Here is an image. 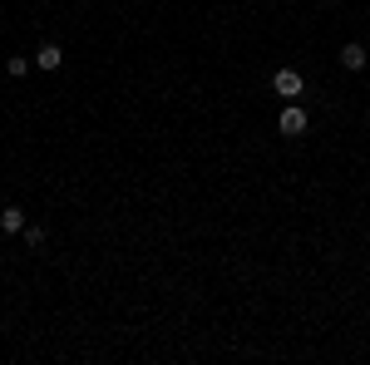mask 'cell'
Segmentation results:
<instances>
[{
    "mask_svg": "<svg viewBox=\"0 0 370 365\" xmlns=\"http://www.w3.org/2000/svg\"><path fill=\"white\" fill-rule=\"evenodd\" d=\"M5 75H10V80H25V75H30V60H25V55H10V60H5Z\"/></svg>",
    "mask_w": 370,
    "mask_h": 365,
    "instance_id": "6",
    "label": "cell"
},
{
    "mask_svg": "<svg viewBox=\"0 0 370 365\" xmlns=\"http://www.w3.org/2000/svg\"><path fill=\"white\" fill-rule=\"evenodd\" d=\"M306 124H311V119H306V109H301L296 99H286V109H281L277 129L286 134V138H301V134H306Z\"/></svg>",
    "mask_w": 370,
    "mask_h": 365,
    "instance_id": "1",
    "label": "cell"
},
{
    "mask_svg": "<svg viewBox=\"0 0 370 365\" xmlns=\"http://www.w3.org/2000/svg\"><path fill=\"white\" fill-rule=\"evenodd\" d=\"M25 242L30 247H45V227H25Z\"/></svg>",
    "mask_w": 370,
    "mask_h": 365,
    "instance_id": "7",
    "label": "cell"
},
{
    "mask_svg": "<svg viewBox=\"0 0 370 365\" xmlns=\"http://www.w3.org/2000/svg\"><path fill=\"white\" fill-rule=\"evenodd\" d=\"M0 232H10V237L25 232V212H20V207H5V212H0Z\"/></svg>",
    "mask_w": 370,
    "mask_h": 365,
    "instance_id": "5",
    "label": "cell"
},
{
    "mask_svg": "<svg viewBox=\"0 0 370 365\" xmlns=\"http://www.w3.org/2000/svg\"><path fill=\"white\" fill-rule=\"evenodd\" d=\"M35 65H40V70H60V65H65V50H60V45H40V50H35Z\"/></svg>",
    "mask_w": 370,
    "mask_h": 365,
    "instance_id": "3",
    "label": "cell"
},
{
    "mask_svg": "<svg viewBox=\"0 0 370 365\" xmlns=\"http://www.w3.org/2000/svg\"><path fill=\"white\" fill-rule=\"evenodd\" d=\"M272 89H277L281 99H296V94L306 89V80H301L296 70H277V75H272Z\"/></svg>",
    "mask_w": 370,
    "mask_h": 365,
    "instance_id": "2",
    "label": "cell"
},
{
    "mask_svg": "<svg viewBox=\"0 0 370 365\" xmlns=\"http://www.w3.org/2000/svg\"><path fill=\"white\" fill-rule=\"evenodd\" d=\"M341 65H346V70H366V45H356V40H351V45L341 50Z\"/></svg>",
    "mask_w": 370,
    "mask_h": 365,
    "instance_id": "4",
    "label": "cell"
}]
</instances>
